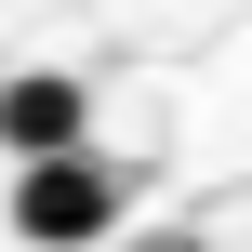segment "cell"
Instances as JSON below:
<instances>
[{"mask_svg": "<svg viewBox=\"0 0 252 252\" xmlns=\"http://www.w3.org/2000/svg\"><path fill=\"white\" fill-rule=\"evenodd\" d=\"M120 213H133V173L93 159V146L13 173V239H27V252H93V239H120Z\"/></svg>", "mask_w": 252, "mask_h": 252, "instance_id": "1", "label": "cell"}, {"mask_svg": "<svg viewBox=\"0 0 252 252\" xmlns=\"http://www.w3.org/2000/svg\"><path fill=\"white\" fill-rule=\"evenodd\" d=\"M93 133V93L66 80V66H27V80H0V146H13V173L27 159H66Z\"/></svg>", "mask_w": 252, "mask_h": 252, "instance_id": "2", "label": "cell"}]
</instances>
